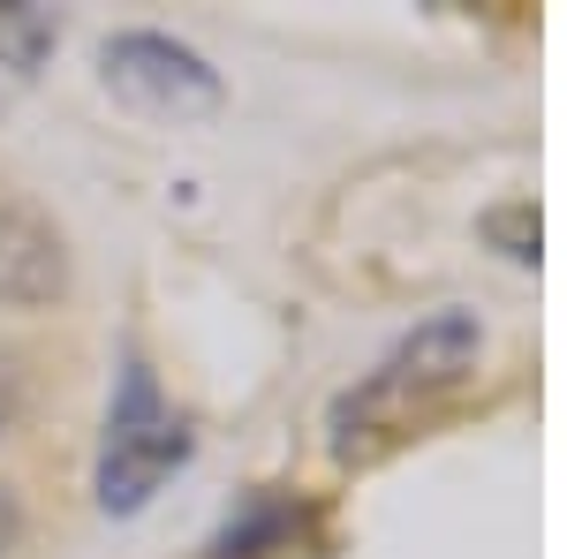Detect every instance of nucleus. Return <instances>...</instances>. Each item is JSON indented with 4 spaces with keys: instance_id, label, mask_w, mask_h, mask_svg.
<instances>
[{
    "instance_id": "f257e3e1",
    "label": "nucleus",
    "mask_w": 567,
    "mask_h": 559,
    "mask_svg": "<svg viewBox=\"0 0 567 559\" xmlns=\"http://www.w3.org/2000/svg\"><path fill=\"white\" fill-rule=\"evenodd\" d=\"M477 355H484L477 310H439V318H424L416 333H401V341L379 355V371H363V386H349L341 401H333V454L349 462L355 431L393 438L424 401L462 386V379L477 371ZM371 438H363V446H371Z\"/></svg>"
},
{
    "instance_id": "f03ea898",
    "label": "nucleus",
    "mask_w": 567,
    "mask_h": 559,
    "mask_svg": "<svg viewBox=\"0 0 567 559\" xmlns=\"http://www.w3.org/2000/svg\"><path fill=\"white\" fill-rule=\"evenodd\" d=\"M182 462H189V424L167 408L152 363L130 348L122 379H114V401H106V438H99V507L106 515H136Z\"/></svg>"
},
{
    "instance_id": "7ed1b4c3",
    "label": "nucleus",
    "mask_w": 567,
    "mask_h": 559,
    "mask_svg": "<svg viewBox=\"0 0 567 559\" xmlns=\"http://www.w3.org/2000/svg\"><path fill=\"white\" fill-rule=\"evenodd\" d=\"M106 84L152 106V114H197L219 99V76L205 69V53H189L182 39L167 31H122L106 39Z\"/></svg>"
},
{
    "instance_id": "20e7f679",
    "label": "nucleus",
    "mask_w": 567,
    "mask_h": 559,
    "mask_svg": "<svg viewBox=\"0 0 567 559\" xmlns=\"http://www.w3.org/2000/svg\"><path fill=\"white\" fill-rule=\"evenodd\" d=\"M69 288V250H61V227L0 182V302L8 310H45Z\"/></svg>"
},
{
    "instance_id": "39448f33",
    "label": "nucleus",
    "mask_w": 567,
    "mask_h": 559,
    "mask_svg": "<svg viewBox=\"0 0 567 559\" xmlns=\"http://www.w3.org/2000/svg\"><path fill=\"white\" fill-rule=\"evenodd\" d=\"M53 39H61V15H45V8H0V69L31 76L53 53Z\"/></svg>"
},
{
    "instance_id": "423d86ee",
    "label": "nucleus",
    "mask_w": 567,
    "mask_h": 559,
    "mask_svg": "<svg viewBox=\"0 0 567 559\" xmlns=\"http://www.w3.org/2000/svg\"><path fill=\"white\" fill-rule=\"evenodd\" d=\"M484 235H492L507 258H523V265L537 258V213H529V205H507V213H492V219H484Z\"/></svg>"
},
{
    "instance_id": "0eeeda50",
    "label": "nucleus",
    "mask_w": 567,
    "mask_h": 559,
    "mask_svg": "<svg viewBox=\"0 0 567 559\" xmlns=\"http://www.w3.org/2000/svg\"><path fill=\"white\" fill-rule=\"evenodd\" d=\"M16 537H23V499H16V491L0 484V559L16 552Z\"/></svg>"
}]
</instances>
